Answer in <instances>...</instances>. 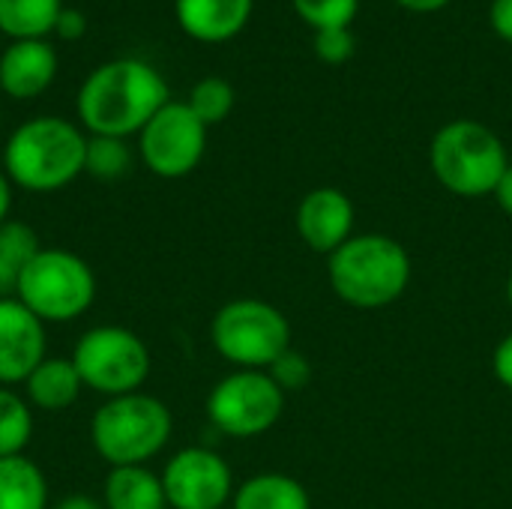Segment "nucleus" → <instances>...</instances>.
I'll use <instances>...</instances> for the list:
<instances>
[{
  "mask_svg": "<svg viewBox=\"0 0 512 509\" xmlns=\"http://www.w3.org/2000/svg\"><path fill=\"white\" fill-rule=\"evenodd\" d=\"M168 102V84L156 66L138 57H117L93 69L75 99L81 126L90 135L129 138Z\"/></svg>",
  "mask_w": 512,
  "mask_h": 509,
  "instance_id": "f257e3e1",
  "label": "nucleus"
},
{
  "mask_svg": "<svg viewBox=\"0 0 512 509\" xmlns=\"http://www.w3.org/2000/svg\"><path fill=\"white\" fill-rule=\"evenodd\" d=\"M87 135L63 117L21 123L3 147V171L24 192H60L84 174Z\"/></svg>",
  "mask_w": 512,
  "mask_h": 509,
  "instance_id": "f03ea898",
  "label": "nucleus"
},
{
  "mask_svg": "<svg viewBox=\"0 0 512 509\" xmlns=\"http://www.w3.org/2000/svg\"><path fill=\"white\" fill-rule=\"evenodd\" d=\"M330 285L354 309H381L396 303L411 282L405 246L387 234H360L330 255Z\"/></svg>",
  "mask_w": 512,
  "mask_h": 509,
  "instance_id": "7ed1b4c3",
  "label": "nucleus"
},
{
  "mask_svg": "<svg viewBox=\"0 0 512 509\" xmlns=\"http://www.w3.org/2000/svg\"><path fill=\"white\" fill-rule=\"evenodd\" d=\"M174 432L171 411L150 393L105 399L90 420V444L111 468L147 465L156 459Z\"/></svg>",
  "mask_w": 512,
  "mask_h": 509,
  "instance_id": "20e7f679",
  "label": "nucleus"
},
{
  "mask_svg": "<svg viewBox=\"0 0 512 509\" xmlns=\"http://www.w3.org/2000/svg\"><path fill=\"white\" fill-rule=\"evenodd\" d=\"M432 174L444 189L462 198L495 195L510 168L504 141L477 120H453L441 126L429 147Z\"/></svg>",
  "mask_w": 512,
  "mask_h": 509,
  "instance_id": "39448f33",
  "label": "nucleus"
},
{
  "mask_svg": "<svg viewBox=\"0 0 512 509\" xmlns=\"http://www.w3.org/2000/svg\"><path fill=\"white\" fill-rule=\"evenodd\" d=\"M15 300H21L45 327L78 321L96 300L93 267L69 249L42 246L21 273Z\"/></svg>",
  "mask_w": 512,
  "mask_h": 509,
  "instance_id": "423d86ee",
  "label": "nucleus"
},
{
  "mask_svg": "<svg viewBox=\"0 0 512 509\" xmlns=\"http://www.w3.org/2000/svg\"><path fill=\"white\" fill-rule=\"evenodd\" d=\"M69 360L75 363L84 390H93L105 399L138 393L153 366L144 339L117 324H102L81 333Z\"/></svg>",
  "mask_w": 512,
  "mask_h": 509,
  "instance_id": "0eeeda50",
  "label": "nucleus"
},
{
  "mask_svg": "<svg viewBox=\"0 0 512 509\" xmlns=\"http://www.w3.org/2000/svg\"><path fill=\"white\" fill-rule=\"evenodd\" d=\"M210 339L237 369L267 372L291 348V324L264 300H231L213 315Z\"/></svg>",
  "mask_w": 512,
  "mask_h": 509,
  "instance_id": "6e6552de",
  "label": "nucleus"
},
{
  "mask_svg": "<svg viewBox=\"0 0 512 509\" xmlns=\"http://www.w3.org/2000/svg\"><path fill=\"white\" fill-rule=\"evenodd\" d=\"M285 393L261 369H237L225 375L207 396L210 423L231 438H258L279 423Z\"/></svg>",
  "mask_w": 512,
  "mask_h": 509,
  "instance_id": "1a4fd4ad",
  "label": "nucleus"
},
{
  "mask_svg": "<svg viewBox=\"0 0 512 509\" xmlns=\"http://www.w3.org/2000/svg\"><path fill=\"white\" fill-rule=\"evenodd\" d=\"M138 150L147 171L162 180H180L198 168L207 150V126L186 102H165L138 132Z\"/></svg>",
  "mask_w": 512,
  "mask_h": 509,
  "instance_id": "9d476101",
  "label": "nucleus"
},
{
  "mask_svg": "<svg viewBox=\"0 0 512 509\" xmlns=\"http://www.w3.org/2000/svg\"><path fill=\"white\" fill-rule=\"evenodd\" d=\"M159 477L168 509H222L234 495L228 462L207 447L174 453Z\"/></svg>",
  "mask_w": 512,
  "mask_h": 509,
  "instance_id": "9b49d317",
  "label": "nucleus"
},
{
  "mask_svg": "<svg viewBox=\"0 0 512 509\" xmlns=\"http://www.w3.org/2000/svg\"><path fill=\"white\" fill-rule=\"evenodd\" d=\"M48 357L45 324L15 297H0V387H15Z\"/></svg>",
  "mask_w": 512,
  "mask_h": 509,
  "instance_id": "f8f14e48",
  "label": "nucleus"
},
{
  "mask_svg": "<svg viewBox=\"0 0 512 509\" xmlns=\"http://www.w3.org/2000/svg\"><path fill=\"white\" fill-rule=\"evenodd\" d=\"M354 231V204L342 189L321 186L303 195L297 207V234L312 252L333 255Z\"/></svg>",
  "mask_w": 512,
  "mask_h": 509,
  "instance_id": "ddd939ff",
  "label": "nucleus"
},
{
  "mask_svg": "<svg viewBox=\"0 0 512 509\" xmlns=\"http://www.w3.org/2000/svg\"><path fill=\"white\" fill-rule=\"evenodd\" d=\"M57 75V51L45 39H18L0 54V90L12 99L42 96Z\"/></svg>",
  "mask_w": 512,
  "mask_h": 509,
  "instance_id": "4468645a",
  "label": "nucleus"
},
{
  "mask_svg": "<svg viewBox=\"0 0 512 509\" xmlns=\"http://www.w3.org/2000/svg\"><path fill=\"white\" fill-rule=\"evenodd\" d=\"M252 6L255 0H174V15L186 36L219 45L249 24Z\"/></svg>",
  "mask_w": 512,
  "mask_h": 509,
  "instance_id": "2eb2a0df",
  "label": "nucleus"
},
{
  "mask_svg": "<svg viewBox=\"0 0 512 509\" xmlns=\"http://www.w3.org/2000/svg\"><path fill=\"white\" fill-rule=\"evenodd\" d=\"M81 390V375L69 357H45L24 381V399L30 402V408L45 414H60L72 408Z\"/></svg>",
  "mask_w": 512,
  "mask_h": 509,
  "instance_id": "dca6fc26",
  "label": "nucleus"
},
{
  "mask_svg": "<svg viewBox=\"0 0 512 509\" xmlns=\"http://www.w3.org/2000/svg\"><path fill=\"white\" fill-rule=\"evenodd\" d=\"M105 509H168L162 477L147 465L111 468L102 486Z\"/></svg>",
  "mask_w": 512,
  "mask_h": 509,
  "instance_id": "f3484780",
  "label": "nucleus"
},
{
  "mask_svg": "<svg viewBox=\"0 0 512 509\" xmlns=\"http://www.w3.org/2000/svg\"><path fill=\"white\" fill-rule=\"evenodd\" d=\"M0 509H48L45 471L24 453L0 459Z\"/></svg>",
  "mask_w": 512,
  "mask_h": 509,
  "instance_id": "a211bd4d",
  "label": "nucleus"
},
{
  "mask_svg": "<svg viewBox=\"0 0 512 509\" xmlns=\"http://www.w3.org/2000/svg\"><path fill=\"white\" fill-rule=\"evenodd\" d=\"M234 509H312V504L294 477L258 474L234 492Z\"/></svg>",
  "mask_w": 512,
  "mask_h": 509,
  "instance_id": "6ab92c4d",
  "label": "nucleus"
},
{
  "mask_svg": "<svg viewBox=\"0 0 512 509\" xmlns=\"http://www.w3.org/2000/svg\"><path fill=\"white\" fill-rule=\"evenodd\" d=\"M39 234L18 219L0 225V297H15L21 273L39 255Z\"/></svg>",
  "mask_w": 512,
  "mask_h": 509,
  "instance_id": "aec40b11",
  "label": "nucleus"
},
{
  "mask_svg": "<svg viewBox=\"0 0 512 509\" xmlns=\"http://www.w3.org/2000/svg\"><path fill=\"white\" fill-rule=\"evenodd\" d=\"M63 0H0V33L18 39H45L54 33Z\"/></svg>",
  "mask_w": 512,
  "mask_h": 509,
  "instance_id": "412c9836",
  "label": "nucleus"
},
{
  "mask_svg": "<svg viewBox=\"0 0 512 509\" xmlns=\"http://www.w3.org/2000/svg\"><path fill=\"white\" fill-rule=\"evenodd\" d=\"M30 438H33L30 402L12 387H0V459L21 456Z\"/></svg>",
  "mask_w": 512,
  "mask_h": 509,
  "instance_id": "4be33fe9",
  "label": "nucleus"
},
{
  "mask_svg": "<svg viewBox=\"0 0 512 509\" xmlns=\"http://www.w3.org/2000/svg\"><path fill=\"white\" fill-rule=\"evenodd\" d=\"M132 171V150L126 138H108V135H87V153H84V174L114 183Z\"/></svg>",
  "mask_w": 512,
  "mask_h": 509,
  "instance_id": "5701e85b",
  "label": "nucleus"
},
{
  "mask_svg": "<svg viewBox=\"0 0 512 509\" xmlns=\"http://www.w3.org/2000/svg\"><path fill=\"white\" fill-rule=\"evenodd\" d=\"M186 105L192 108V114H195L204 126H216V123H222V120L231 114V108H234V87H231L225 78H216V75L201 78V81L192 87Z\"/></svg>",
  "mask_w": 512,
  "mask_h": 509,
  "instance_id": "b1692460",
  "label": "nucleus"
},
{
  "mask_svg": "<svg viewBox=\"0 0 512 509\" xmlns=\"http://www.w3.org/2000/svg\"><path fill=\"white\" fill-rule=\"evenodd\" d=\"M297 15L318 33L333 27H351L360 0H291Z\"/></svg>",
  "mask_w": 512,
  "mask_h": 509,
  "instance_id": "393cba45",
  "label": "nucleus"
},
{
  "mask_svg": "<svg viewBox=\"0 0 512 509\" xmlns=\"http://www.w3.org/2000/svg\"><path fill=\"white\" fill-rule=\"evenodd\" d=\"M267 375L276 381V387L282 390V393H300V390H306L309 387V381H312V363L300 354V351H285L270 369H267Z\"/></svg>",
  "mask_w": 512,
  "mask_h": 509,
  "instance_id": "a878e982",
  "label": "nucleus"
},
{
  "mask_svg": "<svg viewBox=\"0 0 512 509\" xmlns=\"http://www.w3.org/2000/svg\"><path fill=\"white\" fill-rule=\"evenodd\" d=\"M312 48H315L318 60H324L327 66H342L354 57L357 39H354L351 27H333V30H318Z\"/></svg>",
  "mask_w": 512,
  "mask_h": 509,
  "instance_id": "bb28decb",
  "label": "nucleus"
},
{
  "mask_svg": "<svg viewBox=\"0 0 512 509\" xmlns=\"http://www.w3.org/2000/svg\"><path fill=\"white\" fill-rule=\"evenodd\" d=\"M54 33L66 42H78L84 33H87V15L81 9H69L63 6V12L57 15V24H54Z\"/></svg>",
  "mask_w": 512,
  "mask_h": 509,
  "instance_id": "cd10ccee",
  "label": "nucleus"
},
{
  "mask_svg": "<svg viewBox=\"0 0 512 509\" xmlns=\"http://www.w3.org/2000/svg\"><path fill=\"white\" fill-rule=\"evenodd\" d=\"M489 21H492V30L512 45V0H495L489 9Z\"/></svg>",
  "mask_w": 512,
  "mask_h": 509,
  "instance_id": "c85d7f7f",
  "label": "nucleus"
},
{
  "mask_svg": "<svg viewBox=\"0 0 512 509\" xmlns=\"http://www.w3.org/2000/svg\"><path fill=\"white\" fill-rule=\"evenodd\" d=\"M492 366H495L498 381H501L507 390H512V333L507 336V339H501V345L495 348Z\"/></svg>",
  "mask_w": 512,
  "mask_h": 509,
  "instance_id": "c756f323",
  "label": "nucleus"
},
{
  "mask_svg": "<svg viewBox=\"0 0 512 509\" xmlns=\"http://www.w3.org/2000/svg\"><path fill=\"white\" fill-rule=\"evenodd\" d=\"M495 198H498L501 210L512 219V165L504 171V177H501V183H498V189H495Z\"/></svg>",
  "mask_w": 512,
  "mask_h": 509,
  "instance_id": "7c9ffc66",
  "label": "nucleus"
},
{
  "mask_svg": "<svg viewBox=\"0 0 512 509\" xmlns=\"http://www.w3.org/2000/svg\"><path fill=\"white\" fill-rule=\"evenodd\" d=\"M51 509H105V507H102V501H96V498H90V495H66V498H60V501H57Z\"/></svg>",
  "mask_w": 512,
  "mask_h": 509,
  "instance_id": "2f4dec72",
  "label": "nucleus"
},
{
  "mask_svg": "<svg viewBox=\"0 0 512 509\" xmlns=\"http://www.w3.org/2000/svg\"><path fill=\"white\" fill-rule=\"evenodd\" d=\"M9 210H12V180L0 168V225L9 222Z\"/></svg>",
  "mask_w": 512,
  "mask_h": 509,
  "instance_id": "473e14b6",
  "label": "nucleus"
},
{
  "mask_svg": "<svg viewBox=\"0 0 512 509\" xmlns=\"http://www.w3.org/2000/svg\"><path fill=\"white\" fill-rule=\"evenodd\" d=\"M405 9H411V12H438V9H444L450 0H399Z\"/></svg>",
  "mask_w": 512,
  "mask_h": 509,
  "instance_id": "72a5a7b5",
  "label": "nucleus"
},
{
  "mask_svg": "<svg viewBox=\"0 0 512 509\" xmlns=\"http://www.w3.org/2000/svg\"><path fill=\"white\" fill-rule=\"evenodd\" d=\"M507 300H510V306H512V273H510V282H507Z\"/></svg>",
  "mask_w": 512,
  "mask_h": 509,
  "instance_id": "f704fd0d",
  "label": "nucleus"
}]
</instances>
